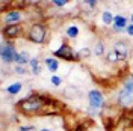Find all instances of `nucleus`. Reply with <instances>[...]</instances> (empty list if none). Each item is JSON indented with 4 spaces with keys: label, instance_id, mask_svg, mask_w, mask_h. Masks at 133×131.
Instances as JSON below:
<instances>
[{
    "label": "nucleus",
    "instance_id": "1",
    "mask_svg": "<svg viewBox=\"0 0 133 131\" xmlns=\"http://www.w3.org/2000/svg\"><path fill=\"white\" fill-rule=\"evenodd\" d=\"M56 99H53L50 95L35 92L29 97L20 99L15 103V110L23 116H35V115H45L44 112L49 107L55 106Z\"/></svg>",
    "mask_w": 133,
    "mask_h": 131
},
{
    "label": "nucleus",
    "instance_id": "2",
    "mask_svg": "<svg viewBox=\"0 0 133 131\" xmlns=\"http://www.w3.org/2000/svg\"><path fill=\"white\" fill-rule=\"evenodd\" d=\"M24 38L32 44L42 45V44L47 42V38H49V27L44 21H33L27 27Z\"/></svg>",
    "mask_w": 133,
    "mask_h": 131
},
{
    "label": "nucleus",
    "instance_id": "3",
    "mask_svg": "<svg viewBox=\"0 0 133 131\" xmlns=\"http://www.w3.org/2000/svg\"><path fill=\"white\" fill-rule=\"evenodd\" d=\"M116 104L123 108L132 107L133 104V74H129L123 78L119 92L116 95Z\"/></svg>",
    "mask_w": 133,
    "mask_h": 131
},
{
    "label": "nucleus",
    "instance_id": "4",
    "mask_svg": "<svg viewBox=\"0 0 133 131\" xmlns=\"http://www.w3.org/2000/svg\"><path fill=\"white\" fill-rule=\"evenodd\" d=\"M106 107V98L100 89H91L88 92V113L92 116L100 115Z\"/></svg>",
    "mask_w": 133,
    "mask_h": 131
},
{
    "label": "nucleus",
    "instance_id": "5",
    "mask_svg": "<svg viewBox=\"0 0 133 131\" xmlns=\"http://www.w3.org/2000/svg\"><path fill=\"white\" fill-rule=\"evenodd\" d=\"M51 56L56 57V59H62V60H65V62H80V57H79L77 51H76L66 41L62 42L56 50H53V51H51Z\"/></svg>",
    "mask_w": 133,
    "mask_h": 131
},
{
    "label": "nucleus",
    "instance_id": "6",
    "mask_svg": "<svg viewBox=\"0 0 133 131\" xmlns=\"http://www.w3.org/2000/svg\"><path fill=\"white\" fill-rule=\"evenodd\" d=\"M18 54V51L15 48L14 41H2L0 44V59L3 63H15V57Z\"/></svg>",
    "mask_w": 133,
    "mask_h": 131
},
{
    "label": "nucleus",
    "instance_id": "7",
    "mask_svg": "<svg viewBox=\"0 0 133 131\" xmlns=\"http://www.w3.org/2000/svg\"><path fill=\"white\" fill-rule=\"evenodd\" d=\"M24 35V27L23 24H3L2 26V36L5 41H14Z\"/></svg>",
    "mask_w": 133,
    "mask_h": 131
},
{
    "label": "nucleus",
    "instance_id": "8",
    "mask_svg": "<svg viewBox=\"0 0 133 131\" xmlns=\"http://www.w3.org/2000/svg\"><path fill=\"white\" fill-rule=\"evenodd\" d=\"M112 50H114L116 54L119 56L121 62H125L127 59L130 57V45H129L125 41H123V39H119V41H115V42H114Z\"/></svg>",
    "mask_w": 133,
    "mask_h": 131
},
{
    "label": "nucleus",
    "instance_id": "9",
    "mask_svg": "<svg viewBox=\"0 0 133 131\" xmlns=\"http://www.w3.org/2000/svg\"><path fill=\"white\" fill-rule=\"evenodd\" d=\"M21 20H23V14L15 8H11L3 14V24H20Z\"/></svg>",
    "mask_w": 133,
    "mask_h": 131
},
{
    "label": "nucleus",
    "instance_id": "10",
    "mask_svg": "<svg viewBox=\"0 0 133 131\" xmlns=\"http://www.w3.org/2000/svg\"><path fill=\"white\" fill-rule=\"evenodd\" d=\"M127 26H129L127 17H124L123 14H118V15L114 17V24H112V29H114V32H118V33L125 32Z\"/></svg>",
    "mask_w": 133,
    "mask_h": 131
},
{
    "label": "nucleus",
    "instance_id": "11",
    "mask_svg": "<svg viewBox=\"0 0 133 131\" xmlns=\"http://www.w3.org/2000/svg\"><path fill=\"white\" fill-rule=\"evenodd\" d=\"M44 63H45V68H47V71H50V72H53V74H56V71L59 69V59L53 57V56H50V57H45Z\"/></svg>",
    "mask_w": 133,
    "mask_h": 131
},
{
    "label": "nucleus",
    "instance_id": "12",
    "mask_svg": "<svg viewBox=\"0 0 133 131\" xmlns=\"http://www.w3.org/2000/svg\"><path fill=\"white\" fill-rule=\"evenodd\" d=\"M29 68H30V71H32L33 75H39L41 71H42V66H41L39 59L38 57H32L30 59V62H29Z\"/></svg>",
    "mask_w": 133,
    "mask_h": 131
},
{
    "label": "nucleus",
    "instance_id": "13",
    "mask_svg": "<svg viewBox=\"0 0 133 131\" xmlns=\"http://www.w3.org/2000/svg\"><path fill=\"white\" fill-rule=\"evenodd\" d=\"M30 56H29V53L27 51H18V54H17L15 57V65H29V62H30Z\"/></svg>",
    "mask_w": 133,
    "mask_h": 131
},
{
    "label": "nucleus",
    "instance_id": "14",
    "mask_svg": "<svg viewBox=\"0 0 133 131\" xmlns=\"http://www.w3.org/2000/svg\"><path fill=\"white\" fill-rule=\"evenodd\" d=\"M79 33H80V29H79L77 24H70L65 29V35H66L68 39H76V38H79Z\"/></svg>",
    "mask_w": 133,
    "mask_h": 131
},
{
    "label": "nucleus",
    "instance_id": "15",
    "mask_svg": "<svg viewBox=\"0 0 133 131\" xmlns=\"http://www.w3.org/2000/svg\"><path fill=\"white\" fill-rule=\"evenodd\" d=\"M104 53H106V45H104V42L103 41H97L95 42V45H94V48H92V54L97 56V57H101Z\"/></svg>",
    "mask_w": 133,
    "mask_h": 131
},
{
    "label": "nucleus",
    "instance_id": "16",
    "mask_svg": "<svg viewBox=\"0 0 133 131\" xmlns=\"http://www.w3.org/2000/svg\"><path fill=\"white\" fill-rule=\"evenodd\" d=\"M21 89H23V84L20 82H15V83H11L8 88H6V92H8V95H18L20 92H21Z\"/></svg>",
    "mask_w": 133,
    "mask_h": 131
},
{
    "label": "nucleus",
    "instance_id": "17",
    "mask_svg": "<svg viewBox=\"0 0 133 131\" xmlns=\"http://www.w3.org/2000/svg\"><path fill=\"white\" fill-rule=\"evenodd\" d=\"M114 14L110 12V11H103L101 12V21H103V24L106 26H112L114 24Z\"/></svg>",
    "mask_w": 133,
    "mask_h": 131
},
{
    "label": "nucleus",
    "instance_id": "18",
    "mask_svg": "<svg viewBox=\"0 0 133 131\" xmlns=\"http://www.w3.org/2000/svg\"><path fill=\"white\" fill-rule=\"evenodd\" d=\"M106 62L108 63H118V62H121V59H119V56L116 54L114 50H109L106 53Z\"/></svg>",
    "mask_w": 133,
    "mask_h": 131
},
{
    "label": "nucleus",
    "instance_id": "19",
    "mask_svg": "<svg viewBox=\"0 0 133 131\" xmlns=\"http://www.w3.org/2000/svg\"><path fill=\"white\" fill-rule=\"evenodd\" d=\"M77 54H79V57H80V60H83V59H88L92 56V50H89L88 47H85V48H80L79 51H77Z\"/></svg>",
    "mask_w": 133,
    "mask_h": 131
},
{
    "label": "nucleus",
    "instance_id": "20",
    "mask_svg": "<svg viewBox=\"0 0 133 131\" xmlns=\"http://www.w3.org/2000/svg\"><path fill=\"white\" fill-rule=\"evenodd\" d=\"M50 83H51L55 88H59V86L62 84V77H59L58 74H53V75L50 77Z\"/></svg>",
    "mask_w": 133,
    "mask_h": 131
},
{
    "label": "nucleus",
    "instance_id": "21",
    "mask_svg": "<svg viewBox=\"0 0 133 131\" xmlns=\"http://www.w3.org/2000/svg\"><path fill=\"white\" fill-rule=\"evenodd\" d=\"M51 5L55 8H64L65 5H68V0H51Z\"/></svg>",
    "mask_w": 133,
    "mask_h": 131
},
{
    "label": "nucleus",
    "instance_id": "22",
    "mask_svg": "<svg viewBox=\"0 0 133 131\" xmlns=\"http://www.w3.org/2000/svg\"><path fill=\"white\" fill-rule=\"evenodd\" d=\"M82 5L83 6H86V8H89V9H95L97 8V2H95V0H85Z\"/></svg>",
    "mask_w": 133,
    "mask_h": 131
},
{
    "label": "nucleus",
    "instance_id": "23",
    "mask_svg": "<svg viewBox=\"0 0 133 131\" xmlns=\"http://www.w3.org/2000/svg\"><path fill=\"white\" fill-rule=\"evenodd\" d=\"M14 71H15V74H20V75L27 74V69H26V66H23V65H15Z\"/></svg>",
    "mask_w": 133,
    "mask_h": 131
},
{
    "label": "nucleus",
    "instance_id": "24",
    "mask_svg": "<svg viewBox=\"0 0 133 131\" xmlns=\"http://www.w3.org/2000/svg\"><path fill=\"white\" fill-rule=\"evenodd\" d=\"M35 130V125H21L18 127V131H33Z\"/></svg>",
    "mask_w": 133,
    "mask_h": 131
},
{
    "label": "nucleus",
    "instance_id": "25",
    "mask_svg": "<svg viewBox=\"0 0 133 131\" xmlns=\"http://www.w3.org/2000/svg\"><path fill=\"white\" fill-rule=\"evenodd\" d=\"M76 131H86V125L83 122L77 123V125H76Z\"/></svg>",
    "mask_w": 133,
    "mask_h": 131
},
{
    "label": "nucleus",
    "instance_id": "26",
    "mask_svg": "<svg viewBox=\"0 0 133 131\" xmlns=\"http://www.w3.org/2000/svg\"><path fill=\"white\" fill-rule=\"evenodd\" d=\"M125 33H127L129 36H133V24H132V23H129L127 29H125Z\"/></svg>",
    "mask_w": 133,
    "mask_h": 131
},
{
    "label": "nucleus",
    "instance_id": "27",
    "mask_svg": "<svg viewBox=\"0 0 133 131\" xmlns=\"http://www.w3.org/2000/svg\"><path fill=\"white\" fill-rule=\"evenodd\" d=\"M130 125H133V106L130 108Z\"/></svg>",
    "mask_w": 133,
    "mask_h": 131
},
{
    "label": "nucleus",
    "instance_id": "28",
    "mask_svg": "<svg viewBox=\"0 0 133 131\" xmlns=\"http://www.w3.org/2000/svg\"><path fill=\"white\" fill-rule=\"evenodd\" d=\"M39 131H51L50 128H42V130H39Z\"/></svg>",
    "mask_w": 133,
    "mask_h": 131
},
{
    "label": "nucleus",
    "instance_id": "29",
    "mask_svg": "<svg viewBox=\"0 0 133 131\" xmlns=\"http://www.w3.org/2000/svg\"><path fill=\"white\" fill-rule=\"evenodd\" d=\"M130 21H132V24H133V12H132V15H130Z\"/></svg>",
    "mask_w": 133,
    "mask_h": 131
}]
</instances>
